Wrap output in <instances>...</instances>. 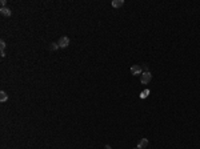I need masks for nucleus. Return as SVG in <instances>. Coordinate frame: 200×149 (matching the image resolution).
I'll return each instance as SVG.
<instances>
[{
  "label": "nucleus",
  "instance_id": "obj_1",
  "mask_svg": "<svg viewBox=\"0 0 200 149\" xmlns=\"http://www.w3.org/2000/svg\"><path fill=\"white\" fill-rule=\"evenodd\" d=\"M57 44H59L60 48H67V47L69 45V37H67V36L60 37L59 41H57Z\"/></svg>",
  "mask_w": 200,
  "mask_h": 149
},
{
  "label": "nucleus",
  "instance_id": "obj_2",
  "mask_svg": "<svg viewBox=\"0 0 200 149\" xmlns=\"http://www.w3.org/2000/svg\"><path fill=\"white\" fill-rule=\"evenodd\" d=\"M151 80H152V75L149 72H143L142 73V79H140V81H142L143 84H148Z\"/></svg>",
  "mask_w": 200,
  "mask_h": 149
},
{
  "label": "nucleus",
  "instance_id": "obj_3",
  "mask_svg": "<svg viewBox=\"0 0 200 149\" xmlns=\"http://www.w3.org/2000/svg\"><path fill=\"white\" fill-rule=\"evenodd\" d=\"M143 72V69H142V65H137V64H136V65H132L131 67V73L132 75H140V73H142Z\"/></svg>",
  "mask_w": 200,
  "mask_h": 149
},
{
  "label": "nucleus",
  "instance_id": "obj_4",
  "mask_svg": "<svg viewBox=\"0 0 200 149\" xmlns=\"http://www.w3.org/2000/svg\"><path fill=\"white\" fill-rule=\"evenodd\" d=\"M0 13H2L3 16H11V9L8 8V7H2L0 8Z\"/></svg>",
  "mask_w": 200,
  "mask_h": 149
},
{
  "label": "nucleus",
  "instance_id": "obj_5",
  "mask_svg": "<svg viewBox=\"0 0 200 149\" xmlns=\"http://www.w3.org/2000/svg\"><path fill=\"white\" fill-rule=\"evenodd\" d=\"M147 145H148V140L147 138H142L140 142H139V145H137V148L139 149H144V148H147Z\"/></svg>",
  "mask_w": 200,
  "mask_h": 149
},
{
  "label": "nucleus",
  "instance_id": "obj_6",
  "mask_svg": "<svg viewBox=\"0 0 200 149\" xmlns=\"http://www.w3.org/2000/svg\"><path fill=\"white\" fill-rule=\"evenodd\" d=\"M123 4H124L123 0H113L112 2V7L113 8H120V7H123Z\"/></svg>",
  "mask_w": 200,
  "mask_h": 149
},
{
  "label": "nucleus",
  "instance_id": "obj_7",
  "mask_svg": "<svg viewBox=\"0 0 200 149\" xmlns=\"http://www.w3.org/2000/svg\"><path fill=\"white\" fill-rule=\"evenodd\" d=\"M7 99H8V95H7L4 91H2V92H0V101H2V102H4V101H7Z\"/></svg>",
  "mask_w": 200,
  "mask_h": 149
},
{
  "label": "nucleus",
  "instance_id": "obj_8",
  "mask_svg": "<svg viewBox=\"0 0 200 149\" xmlns=\"http://www.w3.org/2000/svg\"><path fill=\"white\" fill-rule=\"evenodd\" d=\"M148 95H149V89H144L142 93H140V97H142V99H146Z\"/></svg>",
  "mask_w": 200,
  "mask_h": 149
},
{
  "label": "nucleus",
  "instance_id": "obj_9",
  "mask_svg": "<svg viewBox=\"0 0 200 149\" xmlns=\"http://www.w3.org/2000/svg\"><path fill=\"white\" fill-rule=\"evenodd\" d=\"M51 51H57V48H60L59 47V44H57V43H51Z\"/></svg>",
  "mask_w": 200,
  "mask_h": 149
},
{
  "label": "nucleus",
  "instance_id": "obj_10",
  "mask_svg": "<svg viewBox=\"0 0 200 149\" xmlns=\"http://www.w3.org/2000/svg\"><path fill=\"white\" fill-rule=\"evenodd\" d=\"M0 48H2V51H4L6 49V41L2 39V40H0Z\"/></svg>",
  "mask_w": 200,
  "mask_h": 149
},
{
  "label": "nucleus",
  "instance_id": "obj_11",
  "mask_svg": "<svg viewBox=\"0 0 200 149\" xmlns=\"http://www.w3.org/2000/svg\"><path fill=\"white\" fill-rule=\"evenodd\" d=\"M142 69H143L144 72H149V71H148V65H147V64H146V65H143V67H142Z\"/></svg>",
  "mask_w": 200,
  "mask_h": 149
},
{
  "label": "nucleus",
  "instance_id": "obj_12",
  "mask_svg": "<svg viewBox=\"0 0 200 149\" xmlns=\"http://www.w3.org/2000/svg\"><path fill=\"white\" fill-rule=\"evenodd\" d=\"M0 3H2V7H6V4H7V2H6V0H2Z\"/></svg>",
  "mask_w": 200,
  "mask_h": 149
},
{
  "label": "nucleus",
  "instance_id": "obj_13",
  "mask_svg": "<svg viewBox=\"0 0 200 149\" xmlns=\"http://www.w3.org/2000/svg\"><path fill=\"white\" fill-rule=\"evenodd\" d=\"M0 55H2V57L6 56V51H0Z\"/></svg>",
  "mask_w": 200,
  "mask_h": 149
},
{
  "label": "nucleus",
  "instance_id": "obj_14",
  "mask_svg": "<svg viewBox=\"0 0 200 149\" xmlns=\"http://www.w3.org/2000/svg\"><path fill=\"white\" fill-rule=\"evenodd\" d=\"M104 148H106V149H112V148H111V145H106Z\"/></svg>",
  "mask_w": 200,
  "mask_h": 149
},
{
  "label": "nucleus",
  "instance_id": "obj_15",
  "mask_svg": "<svg viewBox=\"0 0 200 149\" xmlns=\"http://www.w3.org/2000/svg\"><path fill=\"white\" fill-rule=\"evenodd\" d=\"M135 149H139V148H135Z\"/></svg>",
  "mask_w": 200,
  "mask_h": 149
}]
</instances>
